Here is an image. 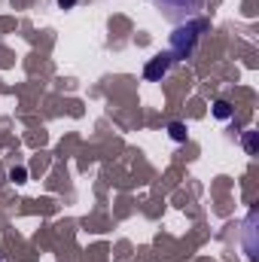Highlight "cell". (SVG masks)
<instances>
[{
	"mask_svg": "<svg viewBox=\"0 0 259 262\" xmlns=\"http://www.w3.org/2000/svg\"><path fill=\"white\" fill-rule=\"evenodd\" d=\"M207 28H210V25H207L204 18H189L186 25H177L174 34L168 37V43H171V58H174V61L189 58L195 52V46H198V40H201V34H204Z\"/></svg>",
	"mask_w": 259,
	"mask_h": 262,
	"instance_id": "cell-1",
	"label": "cell"
},
{
	"mask_svg": "<svg viewBox=\"0 0 259 262\" xmlns=\"http://www.w3.org/2000/svg\"><path fill=\"white\" fill-rule=\"evenodd\" d=\"M165 9L168 18H186V15H195L198 9H204V0H153Z\"/></svg>",
	"mask_w": 259,
	"mask_h": 262,
	"instance_id": "cell-2",
	"label": "cell"
},
{
	"mask_svg": "<svg viewBox=\"0 0 259 262\" xmlns=\"http://www.w3.org/2000/svg\"><path fill=\"white\" fill-rule=\"evenodd\" d=\"M174 64V58H171V52H165V55H156V58H149L146 67H143V76L149 79V82H162V76L171 70Z\"/></svg>",
	"mask_w": 259,
	"mask_h": 262,
	"instance_id": "cell-3",
	"label": "cell"
},
{
	"mask_svg": "<svg viewBox=\"0 0 259 262\" xmlns=\"http://www.w3.org/2000/svg\"><path fill=\"white\" fill-rule=\"evenodd\" d=\"M168 134H171V140H177V143H183L189 131H186V125H183V122H171V125H168Z\"/></svg>",
	"mask_w": 259,
	"mask_h": 262,
	"instance_id": "cell-4",
	"label": "cell"
},
{
	"mask_svg": "<svg viewBox=\"0 0 259 262\" xmlns=\"http://www.w3.org/2000/svg\"><path fill=\"white\" fill-rule=\"evenodd\" d=\"M213 116H217V119H229V116H232V107H229L226 101H217V104H213Z\"/></svg>",
	"mask_w": 259,
	"mask_h": 262,
	"instance_id": "cell-5",
	"label": "cell"
},
{
	"mask_svg": "<svg viewBox=\"0 0 259 262\" xmlns=\"http://www.w3.org/2000/svg\"><path fill=\"white\" fill-rule=\"evenodd\" d=\"M9 180H12V183H18V186H21V183H25V180H28V171H25V168H9Z\"/></svg>",
	"mask_w": 259,
	"mask_h": 262,
	"instance_id": "cell-6",
	"label": "cell"
},
{
	"mask_svg": "<svg viewBox=\"0 0 259 262\" xmlns=\"http://www.w3.org/2000/svg\"><path fill=\"white\" fill-rule=\"evenodd\" d=\"M244 149H247L250 156L256 152V134H253V131H247V134H244Z\"/></svg>",
	"mask_w": 259,
	"mask_h": 262,
	"instance_id": "cell-7",
	"label": "cell"
},
{
	"mask_svg": "<svg viewBox=\"0 0 259 262\" xmlns=\"http://www.w3.org/2000/svg\"><path fill=\"white\" fill-rule=\"evenodd\" d=\"M58 3H61V6H73V3H76V0H58Z\"/></svg>",
	"mask_w": 259,
	"mask_h": 262,
	"instance_id": "cell-8",
	"label": "cell"
},
{
	"mask_svg": "<svg viewBox=\"0 0 259 262\" xmlns=\"http://www.w3.org/2000/svg\"><path fill=\"white\" fill-rule=\"evenodd\" d=\"M0 262H3V259H0Z\"/></svg>",
	"mask_w": 259,
	"mask_h": 262,
	"instance_id": "cell-9",
	"label": "cell"
}]
</instances>
